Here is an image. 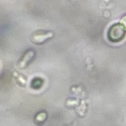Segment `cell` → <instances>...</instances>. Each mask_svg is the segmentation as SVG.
<instances>
[{"label": "cell", "mask_w": 126, "mask_h": 126, "mask_svg": "<svg viewBox=\"0 0 126 126\" xmlns=\"http://www.w3.org/2000/svg\"><path fill=\"white\" fill-rule=\"evenodd\" d=\"M126 33L125 27L122 24H116L108 31V38L112 42H119L123 39Z\"/></svg>", "instance_id": "1"}, {"label": "cell", "mask_w": 126, "mask_h": 126, "mask_svg": "<svg viewBox=\"0 0 126 126\" xmlns=\"http://www.w3.org/2000/svg\"><path fill=\"white\" fill-rule=\"evenodd\" d=\"M34 53L32 50H28L26 51L21 57L18 62V66L19 68H24L27 66L31 61L33 58Z\"/></svg>", "instance_id": "2"}, {"label": "cell", "mask_w": 126, "mask_h": 126, "mask_svg": "<svg viewBox=\"0 0 126 126\" xmlns=\"http://www.w3.org/2000/svg\"><path fill=\"white\" fill-rule=\"evenodd\" d=\"M53 34L51 32H48L46 33H40L32 35L31 40L34 44H40L44 43L47 40L52 38Z\"/></svg>", "instance_id": "3"}, {"label": "cell", "mask_w": 126, "mask_h": 126, "mask_svg": "<svg viewBox=\"0 0 126 126\" xmlns=\"http://www.w3.org/2000/svg\"><path fill=\"white\" fill-rule=\"evenodd\" d=\"M13 75L16 80L17 82L21 86H25L27 83V79L26 78L22 75V74H20L17 72H14Z\"/></svg>", "instance_id": "4"}, {"label": "cell", "mask_w": 126, "mask_h": 126, "mask_svg": "<svg viewBox=\"0 0 126 126\" xmlns=\"http://www.w3.org/2000/svg\"><path fill=\"white\" fill-rule=\"evenodd\" d=\"M47 117L46 113L42 112L37 114L35 117V121L36 123H42L45 121Z\"/></svg>", "instance_id": "5"}]
</instances>
